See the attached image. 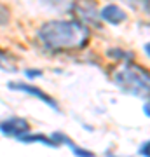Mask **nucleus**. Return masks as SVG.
<instances>
[{"instance_id":"nucleus-1","label":"nucleus","mask_w":150,"mask_h":157,"mask_svg":"<svg viewBox=\"0 0 150 157\" xmlns=\"http://www.w3.org/2000/svg\"><path fill=\"white\" fill-rule=\"evenodd\" d=\"M37 39L47 51L65 52V51H79L87 44L89 30L80 21H65L56 19L47 21L37 32Z\"/></svg>"},{"instance_id":"nucleus-2","label":"nucleus","mask_w":150,"mask_h":157,"mask_svg":"<svg viewBox=\"0 0 150 157\" xmlns=\"http://www.w3.org/2000/svg\"><path fill=\"white\" fill-rule=\"evenodd\" d=\"M113 82L128 94L150 98V72L136 63H126L113 75Z\"/></svg>"},{"instance_id":"nucleus-3","label":"nucleus","mask_w":150,"mask_h":157,"mask_svg":"<svg viewBox=\"0 0 150 157\" xmlns=\"http://www.w3.org/2000/svg\"><path fill=\"white\" fill-rule=\"evenodd\" d=\"M0 133L4 136H11V138L21 140L25 135L30 133V124L23 117H9L0 122Z\"/></svg>"},{"instance_id":"nucleus-4","label":"nucleus","mask_w":150,"mask_h":157,"mask_svg":"<svg viewBox=\"0 0 150 157\" xmlns=\"http://www.w3.org/2000/svg\"><path fill=\"white\" fill-rule=\"evenodd\" d=\"M9 87H11V89H14V91H19V93H25V94L33 96V98H39L40 101H44L45 105H49L51 108L60 110V107H58V101H56L52 96H49L47 93H44L40 87H37V86L26 84V82H11V84H9Z\"/></svg>"},{"instance_id":"nucleus-5","label":"nucleus","mask_w":150,"mask_h":157,"mask_svg":"<svg viewBox=\"0 0 150 157\" xmlns=\"http://www.w3.org/2000/svg\"><path fill=\"white\" fill-rule=\"evenodd\" d=\"M100 16H101V19H103V21L110 23V25H121L122 21H126V19H128V14H126L121 7L113 6V4L103 7V9L100 11Z\"/></svg>"},{"instance_id":"nucleus-6","label":"nucleus","mask_w":150,"mask_h":157,"mask_svg":"<svg viewBox=\"0 0 150 157\" xmlns=\"http://www.w3.org/2000/svg\"><path fill=\"white\" fill-rule=\"evenodd\" d=\"M21 141H25V143H42V145H47V147H52V148H58V143H56L51 136H45V135H25L21 138Z\"/></svg>"},{"instance_id":"nucleus-7","label":"nucleus","mask_w":150,"mask_h":157,"mask_svg":"<svg viewBox=\"0 0 150 157\" xmlns=\"http://www.w3.org/2000/svg\"><path fill=\"white\" fill-rule=\"evenodd\" d=\"M11 19V12H9V7L6 4L0 2V26H6Z\"/></svg>"},{"instance_id":"nucleus-8","label":"nucleus","mask_w":150,"mask_h":157,"mask_svg":"<svg viewBox=\"0 0 150 157\" xmlns=\"http://www.w3.org/2000/svg\"><path fill=\"white\" fill-rule=\"evenodd\" d=\"M140 155L150 157V140L145 141V143H141V147H140Z\"/></svg>"},{"instance_id":"nucleus-9","label":"nucleus","mask_w":150,"mask_h":157,"mask_svg":"<svg viewBox=\"0 0 150 157\" xmlns=\"http://www.w3.org/2000/svg\"><path fill=\"white\" fill-rule=\"evenodd\" d=\"M7 58H9V56H7V54H6V52H4V51H2V49H0V68H6V67H4V65H6Z\"/></svg>"},{"instance_id":"nucleus-10","label":"nucleus","mask_w":150,"mask_h":157,"mask_svg":"<svg viewBox=\"0 0 150 157\" xmlns=\"http://www.w3.org/2000/svg\"><path fill=\"white\" fill-rule=\"evenodd\" d=\"M143 112H145V115H148V117H150V101H147V103H145Z\"/></svg>"},{"instance_id":"nucleus-11","label":"nucleus","mask_w":150,"mask_h":157,"mask_svg":"<svg viewBox=\"0 0 150 157\" xmlns=\"http://www.w3.org/2000/svg\"><path fill=\"white\" fill-rule=\"evenodd\" d=\"M145 52H147V56H150V42L145 44Z\"/></svg>"},{"instance_id":"nucleus-12","label":"nucleus","mask_w":150,"mask_h":157,"mask_svg":"<svg viewBox=\"0 0 150 157\" xmlns=\"http://www.w3.org/2000/svg\"><path fill=\"white\" fill-rule=\"evenodd\" d=\"M28 75H40V72H39V70H37V72H35V70H32V72H28Z\"/></svg>"},{"instance_id":"nucleus-13","label":"nucleus","mask_w":150,"mask_h":157,"mask_svg":"<svg viewBox=\"0 0 150 157\" xmlns=\"http://www.w3.org/2000/svg\"><path fill=\"white\" fill-rule=\"evenodd\" d=\"M108 157H117V155H113V154H108Z\"/></svg>"}]
</instances>
